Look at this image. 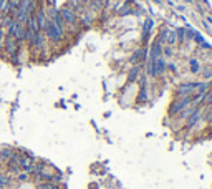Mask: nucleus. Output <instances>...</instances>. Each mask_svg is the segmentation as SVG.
Listing matches in <instances>:
<instances>
[{"label":"nucleus","mask_w":212,"mask_h":189,"mask_svg":"<svg viewBox=\"0 0 212 189\" xmlns=\"http://www.w3.org/2000/svg\"><path fill=\"white\" fill-rule=\"evenodd\" d=\"M15 149L13 148H2L0 149V163H7L10 158H13Z\"/></svg>","instance_id":"1"},{"label":"nucleus","mask_w":212,"mask_h":189,"mask_svg":"<svg viewBox=\"0 0 212 189\" xmlns=\"http://www.w3.org/2000/svg\"><path fill=\"white\" fill-rule=\"evenodd\" d=\"M189 103H191V100H189V98H186V100H181L179 103H176V105L172 106V110H171V111H172V113H178V111L184 110V108H186V106L189 105Z\"/></svg>","instance_id":"2"},{"label":"nucleus","mask_w":212,"mask_h":189,"mask_svg":"<svg viewBox=\"0 0 212 189\" xmlns=\"http://www.w3.org/2000/svg\"><path fill=\"white\" fill-rule=\"evenodd\" d=\"M12 184V178L8 174H0V189H7Z\"/></svg>","instance_id":"3"},{"label":"nucleus","mask_w":212,"mask_h":189,"mask_svg":"<svg viewBox=\"0 0 212 189\" xmlns=\"http://www.w3.org/2000/svg\"><path fill=\"white\" fill-rule=\"evenodd\" d=\"M28 179H30V173H25V171H20V173L17 174V181H20V182H27Z\"/></svg>","instance_id":"4"},{"label":"nucleus","mask_w":212,"mask_h":189,"mask_svg":"<svg viewBox=\"0 0 212 189\" xmlns=\"http://www.w3.org/2000/svg\"><path fill=\"white\" fill-rule=\"evenodd\" d=\"M199 120V110H196V111H194V113L189 116V120H187V125H189V126H192L194 125V123H196Z\"/></svg>","instance_id":"5"},{"label":"nucleus","mask_w":212,"mask_h":189,"mask_svg":"<svg viewBox=\"0 0 212 189\" xmlns=\"http://www.w3.org/2000/svg\"><path fill=\"white\" fill-rule=\"evenodd\" d=\"M63 19H65V22H68V23H72L73 22V15L70 14V10H63Z\"/></svg>","instance_id":"6"},{"label":"nucleus","mask_w":212,"mask_h":189,"mask_svg":"<svg viewBox=\"0 0 212 189\" xmlns=\"http://www.w3.org/2000/svg\"><path fill=\"white\" fill-rule=\"evenodd\" d=\"M191 70H192L194 73H197L199 70H201V67H199V63H197L196 60H192V62H191Z\"/></svg>","instance_id":"7"},{"label":"nucleus","mask_w":212,"mask_h":189,"mask_svg":"<svg viewBox=\"0 0 212 189\" xmlns=\"http://www.w3.org/2000/svg\"><path fill=\"white\" fill-rule=\"evenodd\" d=\"M207 103H212V90H210L209 94H207Z\"/></svg>","instance_id":"8"},{"label":"nucleus","mask_w":212,"mask_h":189,"mask_svg":"<svg viewBox=\"0 0 212 189\" xmlns=\"http://www.w3.org/2000/svg\"><path fill=\"white\" fill-rule=\"evenodd\" d=\"M209 121H212V113H209V118H207Z\"/></svg>","instance_id":"9"}]
</instances>
